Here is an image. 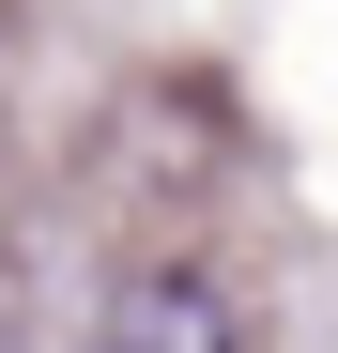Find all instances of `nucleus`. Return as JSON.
Returning a JSON list of instances; mask_svg holds the SVG:
<instances>
[{
	"instance_id": "f257e3e1",
	"label": "nucleus",
	"mask_w": 338,
	"mask_h": 353,
	"mask_svg": "<svg viewBox=\"0 0 338 353\" xmlns=\"http://www.w3.org/2000/svg\"><path fill=\"white\" fill-rule=\"evenodd\" d=\"M108 353H246V323H231L215 276H123L108 292Z\"/></svg>"
}]
</instances>
